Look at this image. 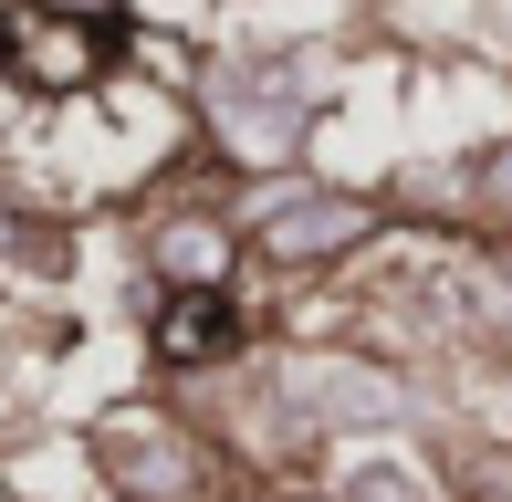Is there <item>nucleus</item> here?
Returning a JSON list of instances; mask_svg holds the SVG:
<instances>
[{"label": "nucleus", "instance_id": "1", "mask_svg": "<svg viewBox=\"0 0 512 502\" xmlns=\"http://www.w3.org/2000/svg\"><path fill=\"white\" fill-rule=\"evenodd\" d=\"M0 63H21L42 95H84V84L105 74V32L95 21H63V11H21L11 42H0Z\"/></svg>", "mask_w": 512, "mask_h": 502}, {"label": "nucleus", "instance_id": "2", "mask_svg": "<svg viewBox=\"0 0 512 502\" xmlns=\"http://www.w3.org/2000/svg\"><path fill=\"white\" fill-rule=\"evenodd\" d=\"M241 304H230V293H168V304H157V356H168V367H209V356H230L241 346Z\"/></svg>", "mask_w": 512, "mask_h": 502}, {"label": "nucleus", "instance_id": "3", "mask_svg": "<svg viewBox=\"0 0 512 502\" xmlns=\"http://www.w3.org/2000/svg\"><path fill=\"white\" fill-rule=\"evenodd\" d=\"M11 21H21V0H0V42H11Z\"/></svg>", "mask_w": 512, "mask_h": 502}]
</instances>
